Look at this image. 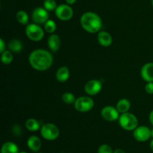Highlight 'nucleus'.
<instances>
[{
    "label": "nucleus",
    "instance_id": "23",
    "mask_svg": "<svg viewBox=\"0 0 153 153\" xmlns=\"http://www.w3.org/2000/svg\"><path fill=\"white\" fill-rule=\"evenodd\" d=\"M56 24H55V21H53L52 19H48L46 23L44 24L45 31L49 34H53L56 30Z\"/></svg>",
    "mask_w": 153,
    "mask_h": 153
},
{
    "label": "nucleus",
    "instance_id": "35",
    "mask_svg": "<svg viewBox=\"0 0 153 153\" xmlns=\"http://www.w3.org/2000/svg\"><path fill=\"white\" fill-rule=\"evenodd\" d=\"M152 6H153V0H152Z\"/></svg>",
    "mask_w": 153,
    "mask_h": 153
},
{
    "label": "nucleus",
    "instance_id": "6",
    "mask_svg": "<svg viewBox=\"0 0 153 153\" xmlns=\"http://www.w3.org/2000/svg\"><path fill=\"white\" fill-rule=\"evenodd\" d=\"M94 102L90 97H80L76 99L74 107L76 111L81 113L90 111L94 108Z\"/></svg>",
    "mask_w": 153,
    "mask_h": 153
},
{
    "label": "nucleus",
    "instance_id": "16",
    "mask_svg": "<svg viewBox=\"0 0 153 153\" xmlns=\"http://www.w3.org/2000/svg\"><path fill=\"white\" fill-rule=\"evenodd\" d=\"M70 70L67 67H61L57 70L56 79L59 82H65L70 77Z\"/></svg>",
    "mask_w": 153,
    "mask_h": 153
},
{
    "label": "nucleus",
    "instance_id": "7",
    "mask_svg": "<svg viewBox=\"0 0 153 153\" xmlns=\"http://www.w3.org/2000/svg\"><path fill=\"white\" fill-rule=\"evenodd\" d=\"M57 18L62 21L70 20L73 16V10L69 4H61L55 10Z\"/></svg>",
    "mask_w": 153,
    "mask_h": 153
},
{
    "label": "nucleus",
    "instance_id": "10",
    "mask_svg": "<svg viewBox=\"0 0 153 153\" xmlns=\"http://www.w3.org/2000/svg\"><path fill=\"white\" fill-rule=\"evenodd\" d=\"M102 88V85L100 80L92 79L85 84V91L89 96H95L101 91Z\"/></svg>",
    "mask_w": 153,
    "mask_h": 153
},
{
    "label": "nucleus",
    "instance_id": "20",
    "mask_svg": "<svg viewBox=\"0 0 153 153\" xmlns=\"http://www.w3.org/2000/svg\"><path fill=\"white\" fill-rule=\"evenodd\" d=\"M25 127L30 131H36L40 129V123L34 118H30L25 122Z\"/></svg>",
    "mask_w": 153,
    "mask_h": 153
},
{
    "label": "nucleus",
    "instance_id": "29",
    "mask_svg": "<svg viewBox=\"0 0 153 153\" xmlns=\"http://www.w3.org/2000/svg\"><path fill=\"white\" fill-rule=\"evenodd\" d=\"M149 121H150L151 124L153 126V110L150 112V114H149Z\"/></svg>",
    "mask_w": 153,
    "mask_h": 153
},
{
    "label": "nucleus",
    "instance_id": "2",
    "mask_svg": "<svg viewBox=\"0 0 153 153\" xmlns=\"http://www.w3.org/2000/svg\"><path fill=\"white\" fill-rule=\"evenodd\" d=\"M80 23L84 30L89 33H97L102 26V21L98 14L94 12H86L81 16Z\"/></svg>",
    "mask_w": 153,
    "mask_h": 153
},
{
    "label": "nucleus",
    "instance_id": "33",
    "mask_svg": "<svg viewBox=\"0 0 153 153\" xmlns=\"http://www.w3.org/2000/svg\"><path fill=\"white\" fill-rule=\"evenodd\" d=\"M151 137H153V129L151 130Z\"/></svg>",
    "mask_w": 153,
    "mask_h": 153
},
{
    "label": "nucleus",
    "instance_id": "25",
    "mask_svg": "<svg viewBox=\"0 0 153 153\" xmlns=\"http://www.w3.org/2000/svg\"><path fill=\"white\" fill-rule=\"evenodd\" d=\"M56 1L55 0H45L43 2V7L48 11H52L57 8Z\"/></svg>",
    "mask_w": 153,
    "mask_h": 153
},
{
    "label": "nucleus",
    "instance_id": "26",
    "mask_svg": "<svg viewBox=\"0 0 153 153\" xmlns=\"http://www.w3.org/2000/svg\"><path fill=\"white\" fill-rule=\"evenodd\" d=\"M98 153H114V152L109 145L102 144L99 147Z\"/></svg>",
    "mask_w": 153,
    "mask_h": 153
},
{
    "label": "nucleus",
    "instance_id": "22",
    "mask_svg": "<svg viewBox=\"0 0 153 153\" xmlns=\"http://www.w3.org/2000/svg\"><path fill=\"white\" fill-rule=\"evenodd\" d=\"M13 54L10 50H5L1 54V62L4 64H10L13 61Z\"/></svg>",
    "mask_w": 153,
    "mask_h": 153
},
{
    "label": "nucleus",
    "instance_id": "17",
    "mask_svg": "<svg viewBox=\"0 0 153 153\" xmlns=\"http://www.w3.org/2000/svg\"><path fill=\"white\" fill-rule=\"evenodd\" d=\"M131 106V103L127 99H121L117 103V109L120 114L126 113L128 111Z\"/></svg>",
    "mask_w": 153,
    "mask_h": 153
},
{
    "label": "nucleus",
    "instance_id": "24",
    "mask_svg": "<svg viewBox=\"0 0 153 153\" xmlns=\"http://www.w3.org/2000/svg\"><path fill=\"white\" fill-rule=\"evenodd\" d=\"M76 97L72 93L66 92L62 95V100L66 104H72L76 102Z\"/></svg>",
    "mask_w": 153,
    "mask_h": 153
},
{
    "label": "nucleus",
    "instance_id": "8",
    "mask_svg": "<svg viewBox=\"0 0 153 153\" xmlns=\"http://www.w3.org/2000/svg\"><path fill=\"white\" fill-rule=\"evenodd\" d=\"M49 16L47 10H46L44 7H38L33 10L31 18L34 23L41 25L46 23V21L49 19Z\"/></svg>",
    "mask_w": 153,
    "mask_h": 153
},
{
    "label": "nucleus",
    "instance_id": "9",
    "mask_svg": "<svg viewBox=\"0 0 153 153\" xmlns=\"http://www.w3.org/2000/svg\"><path fill=\"white\" fill-rule=\"evenodd\" d=\"M120 112L117 108L111 105H108L103 108L101 111V116L105 120L107 121H115L119 119Z\"/></svg>",
    "mask_w": 153,
    "mask_h": 153
},
{
    "label": "nucleus",
    "instance_id": "12",
    "mask_svg": "<svg viewBox=\"0 0 153 153\" xmlns=\"http://www.w3.org/2000/svg\"><path fill=\"white\" fill-rule=\"evenodd\" d=\"M142 79L147 82H153V63H147L142 67L140 71Z\"/></svg>",
    "mask_w": 153,
    "mask_h": 153
},
{
    "label": "nucleus",
    "instance_id": "11",
    "mask_svg": "<svg viewBox=\"0 0 153 153\" xmlns=\"http://www.w3.org/2000/svg\"><path fill=\"white\" fill-rule=\"evenodd\" d=\"M134 139L139 142L146 141L151 137V130L148 127L141 126H137L134 130L133 133Z\"/></svg>",
    "mask_w": 153,
    "mask_h": 153
},
{
    "label": "nucleus",
    "instance_id": "28",
    "mask_svg": "<svg viewBox=\"0 0 153 153\" xmlns=\"http://www.w3.org/2000/svg\"><path fill=\"white\" fill-rule=\"evenodd\" d=\"M5 43H4L3 39H0V53H2L3 52L6 50L5 49Z\"/></svg>",
    "mask_w": 153,
    "mask_h": 153
},
{
    "label": "nucleus",
    "instance_id": "34",
    "mask_svg": "<svg viewBox=\"0 0 153 153\" xmlns=\"http://www.w3.org/2000/svg\"><path fill=\"white\" fill-rule=\"evenodd\" d=\"M19 153H27V152H19Z\"/></svg>",
    "mask_w": 153,
    "mask_h": 153
},
{
    "label": "nucleus",
    "instance_id": "31",
    "mask_svg": "<svg viewBox=\"0 0 153 153\" xmlns=\"http://www.w3.org/2000/svg\"><path fill=\"white\" fill-rule=\"evenodd\" d=\"M114 153H126V152H124L122 149H117L116 150L114 151Z\"/></svg>",
    "mask_w": 153,
    "mask_h": 153
},
{
    "label": "nucleus",
    "instance_id": "1",
    "mask_svg": "<svg viewBox=\"0 0 153 153\" xmlns=\"http://www.w3.org/2000/svg\"><path fill=\"white\" fill-rule=\"evenodd\" d=\"M28 61L33 69L37 71H46L51 67L53 63V57L49 52L45 49H35L28 57Z\"/></svg>",
    "mask_w": 153,
    "mask_h": 153
},
{
    "label": "nucleus",
    "instance_id": "30",
    "mask_svg": "<svg viewBox=\"0 0 153 153\" xmlns=\"http://www.w3.org/2000/svg\"><path fill=\"white\" fill-rule=\"evenodd\" d=\"M76 1V0H66V2L68 4H73Z\"/></svg>",
    "mask_w": 153,
    "mask_h": 153
},
{
    "label": "nucleus",
    "instance_id": "19",
    "mask_svg": "<svg viewBox=\"0 0 153 153\" xmlns=\"http://www.w3.org/2000/svg\"><path fill=\"white\" fill-rule=\"evenodd\" d=\"M22 48H23L22 43L17 39H13L10 40L8 43L9 50L15 53H19L22 50Z\"/></svg>",
    "mask_w": 153,
    "mask_h": 153
},
{
    "label": "nucleus",
    "instance_id": "3",
    "mask_svg": "<svg viewBox=\"0 0 153 153\" xmlns=\"http://www.w3.org/2000/svg\"><path fill=\"white\" fill-rule=\"evenodd\" d=\"M119 123L123 129L126 131L134 130L138 126V120L135 115L131 113L122 114L119 117Z\"/></svg>",
    "mask_w": 153,
    "mask_h": 153
},
{
    "label": "nucleus",
    "instance_id": "4",
    "mask_svg": "<svg viewBox=\"0 0 153 153\" xmlns=\"http://www.w3.org/2000/svg\"><path fill=\"white\" fill-rule=\"evenodd\" d=\"M25 34L28 39L34 42L40 41L44 37V31L36 23L28 24L25 28Z\"/></svg>",
    "mask_w": 153,
    "mask_h": 153
},
{
    "label": "nucleus",
    "instance_id": "21",
    "mask_svg": "<svg viewBox=\"0 0 153 153\" xmlns=\"http://www.w3.org/2000/svg\"><path fill=\"white\" fill-rule=\"evenodd\" d=\"M16 20L22 25H27L28 22V15L24 10H19L16 13Z\"/></svg>",
    "mask_w": 153,
    "mask_h": 153
},
{
    "label": "nucleus",
    "instance_id": "5",
    "mask_svg": "<svg viewBox=\"0 0 153 153\" xmlns=\"http://www.w3.org/2000/svg\"><path fill=\"white\" fill-rule=\"evenodd\" d=\"M42 137L48 140H54L58 137L60 130L56 125L53 123H46L40 128Z\"/></svg>",
    "mask_w": 153,
    "mask_h": 153
},
{
    "label": "nucleus",
    "instance_id": "27",
    "mask_svg": "<svg viewBox=\"0 0 153 153\" xmlns=\"http://www.w3.org/2000/svg\"><path fill=\"white\" fill-rule=\"evenodd\" d=\"M145 91L147 94H153V82H148L145 86Z\"/></svg>",
    "mask_w": 153,
    "mask_h": 153
},
{
    "label": "nucleus",
    "instance_id": "14",
    "mask_svg": "<svg viewBox=\"0 0 153 153\" xmlns=\"http://www.w3.org/2000/svg\"><path fill=\"white\" fill-rule=\"evenodd\" d=\"M48 46L52 52H56L61 46V39L58 34H52L48 38Z\"/></svg>",
    "mask_w": 153,
    "mask_h": 153
},
{
    "label": "nucleus",
    "instance_id": "18",
    "mask_svg": "<svg viewBox=\"0 0 153 153\" xmlns=\"http://www.w3.org/2000/svg\"><path fill=\"white\" fill-rule=\"evenodd\" d=\"M1 153H19V148L12 142H6L1 146Z\"/></svg>",
    "mask_w": 153,
    "mask_h": 153
},
{
    "label": "nucleus",
    "instance_id": "13",
    "mask_svg": "<svg viewBox=\"0 0 153 153\" xmlns=\"http://www.w3.org/2000/svg\"><path fill=\"white\" fill-rule=\"evenodd\" d=\"M97 40H98L99 43L104 47H108L112 44V42H113L111 35L108 32L105 31L99 32L97 35Z\"/></svg>",
    "mask_w": 153,
    "mask_h": 153
},
{
    "label": "nucleus",
    "instance_id": "15",
    "mask_svg": "<svg viewBox=\"0 0 153 153\" xmlns=\"http://www.w3.org/2000/svg\"><path fill=\"white\" fill-rule=\"evenodd\" d=\"M27 145H28V147L29 148V149H31L33 152H37L41 148V140L37 136H31L28 139V141H27Z\"/></svg>",
    "mask_w": 153,
    "mask_h": 153
},
{
    "label": "nucleus",
    "instance_id": "32",
    "mask_svg": "<svg viewBox=\"0 0 153 153\" xmlns=\"http://www.w3.org/2000/svg\"><path fill=\"white\" fill-rule=\"evenodd\" d=\"M150 149L153 151V140L150 142Z\"/></svg>",
    "mask_w": 153,
    "mask_h": 153
}]
</instances>
